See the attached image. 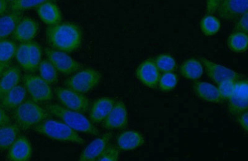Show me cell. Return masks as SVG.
I'll return each mask as SVG.
<instances>
[{
    "mask_svg": "<svg viewBox=\"0 0 248 161\" xmlns=\"http://www.w3.org/2000/svg\"><path fill=\"white\" fill-rule=\"evenodd\" d=\"M48 43L54 49L71 53L78 49L81 45L82 32L77 24L60 23L48 26L46 29Z\"/></svg>",
    "mask_w": 248,
    "mask_h": 161,
    "instance_id": "obj_1",
    "label": "cell"
},
{
    "mask_svg": "<svg viewBox=\"0 0 248 161\" xmlns=\"http://www.w3.org/2000/svg\"><path fill=\"white\" fill-rule=\"evenodd\" d=\"M46 109L50 114L61 119L62 122L69 126L75 131L92 134L93 136L99 134V130L93 123L81 112L66 109L57 104L46 105Z\"/></svg>",
    "mask_w": 248,
    "mask_h": 161,
    "instance_id": "obj_2",
    "label": "cell"
},
{
    "mask_svg": "<svg viewBox=\"0 0 248 161\" xmlns=\"http://www.w3.org/2000/svg\"><path fill=\"white\" fill-rule=\"evenodd\" d=\"M50 114L34 101L28 99L15 109L14 118L20 129L28 130L49 118Z\"/></svg>",
    "mask_w": 248,
    "mask_h": 161,
    "instance_id": "obj_3",
    "label": "cell"
},
{
    "mask_svg": "<svg viewBox=\"0 0 248 161\" xmlns=\"http://www.w3.org/2000/svg\"><path fill=\"white\" fill-rule=\"evenodd\" d=\"M34 129L37 133L52 140L78 145H83L85 143V141L76 131L63 122L47 118L35 126Z\"/></svg>",
    "mask_w": 248,
    "mask_h": 161,
    "instance_id": "obj_4",
    "label": "cell"
},
{
    "mask_svg": "<svg viewBox=\"0 0 248 161\" xmlns=\"http://www.w3.org/2000/svg\"><path fill=\"white\" fill-rule=\"evenodd\" d=\"M101 75L97 70L86 68L78 72L66 79L65 86L79 93H86L96 87L100 82Z\"/></svg>",
    "mask_w": 248,
    "mask_h": 161,
    "instance_id": "obj_5",
    "label": "cell"
},
{
    "mask_svg": "<svg viewBox=\"0 0 248 161\" xmlns=\"http://www.w3.org/2000/svg\"><path fill=\"white\" fill-rule=\"evenodd\" d=\"M23 82L24 87L34 102L44 103L52 100L53 92L50 85L41 76L26 74L23 77Z\"/></svg>",
    "mask_w": 248,
    "mask_h": 161,
    "instance_id": "obj_6",
    "label": "cell"
},
{
    "mask_svg": "<svg viewBox=\"0 0 248 161\" xmlns=\"http://www.w3.org/2000/svg\"><path fill=\"white\" fill-rule=\"evenodd\" d=\"M55 94L60 102L66 109L85 113L90 107V101L82 93L68 88H57Z\"/></svg>",
    "mask_w": 248,
    "mask_h": 161,
    "instance_id": "obj_7",
    "label": "cell"
},
{
    "mask_svg": "<svg viewBox=\"0 0 248 161\" xmlns=\"http://www.w3.org/2000/svg\"><path fill=\"white\" fill-rule=\"evenodd\" d=\"M45 54L48 60L54 66L58 72L68 75L78 72L82 68V65L66 52L54 49L45 48Z\"/></svg>",
    "mask_w": 248,
    "mask_h": 161,
    "instance_id": "obj_8",
    "label": "cell"
},
{
    "mask_svg": "<svg viewBox=\"0 0 248 161\" xmlns=\"http://www.w3.org/2000/svg\"><path fill=\"white\" fill-rule=\"evenodd\" d=\"M200 60L202 63L203 69H205L206 73L210 79H212L217 85L221 81L228 80L238 81L245 78L244 75L239 73L230 68L226 67L209 59L201 58Z\"/></svg>",
    "mask_w": 248,
    "mask_h": 161,
    "instance_id": "obj_9",
    "label": "cell"
},
{
    "mask_svg": "<svg viewBox=\"0 0 248 161\" xmlns=\"http://www.w3.org/2000/svg\"><path fill=\"white\" fill-rule=\"evenodd\" d=\"M248 0H221L217 12L225 21H232L248 12Z\"/></svg>",
    "mask_w": 248,
    "mask_h": 161,
    "instance_id": "obj_10",
    "label": "cell"
},
{
    "mask_svg": "<svg viewBox=\"0 0 248 161\" xmlns=\"http://www.w3.org/2000/svg\"><path fill=\"white\" fill-rule=\"evenodd\" d=\"M160 72L154 59H147L140 64L136 70V76L144 86L151 89L158 88Z\"/></svg>",
    "mask_w": 248,
    "mask_h": 161,
    "instance_id": "obj_11",
    "label": "cell"
},
{
    "mask_svg": "<svg viewBox=\"0 0 248 161\" xmlns=\"http://www.w3.org/2000/svg\"><path fill=\"white\" fill-rule=\"evenodd\" d=\"M103 127L109 130H121L127 127L128 112L125 103L116 102L107 117L103 121Z\"/></svg>",
    "mask_w": 248,
    "mask_h": 161,
    "instance_id": "obj_12",
    "label": "cell"
},
{
    "mask_svg": "<svg viewBox=\"0 0 248 161\" xmlns=\"http://www.w3.org/2000/svg\"><path fill=\"white\" fill-rule=\"evenodd\" d=\"M39 29V24L34 19L28 17H22L15 28L13 37L19 43H30L37 36Z\"/></svg>",
    "mask_w": 248,
    "mask_h": 161,
    "instance_id": "obj_13",
    "label": "cell"
},
{
    "mask_svg": "<svg viewBox=\"0 0 248 161\" xmlns=\"http://www.w3.org/2000/svg\"><path fill=\"white\" fill-rule=\"evenodd\" d=\"M112 136L111 133H107L95 139L83 150L79 156V160L81 161H97L109 145Z\"/></svg>",
    "mask_w": 248,
    "mask_h": 161,
    "instance_id": "obj_14",
    "label": "cell"
},
{
    "mask_svg": "<svg viewBox=\"0 0 248 161\" xmlns=\"http://www.w3.org/2000/svg\"><path fill=\"white\" fill-rule=\"evenodd\" d=\"M32 156V147L25 136H18L8 149V159L12 161H28Z\"/></svg>",
    "mask_w": 248,
    "mask_h": 161,
    "instance_id": "obj_15",
    "label": "cell"
},
{
    "mask_svg": "<svg viewBox=\"0 0 248 161\" xmlns=\"http://www.w3.org/2000/svg\"><path fill=\"white\" fill-rule=\"evenodd\" d=\"M195 95L201 100L206 102L220 103L225 102V99L221 97L218 88L207 82H197L193 86Z\"/></svg>",
    "mask_w": 248,
    "mask_h": 161,
    "instance_id": "obj_16",
    "label": "cell"
},
{
    "mask_svg": "<svg viewBox=\"0 0 248 161\" xmlns=\"http://www.w3.org/2000/svg\"><path fill=\"white\" fill-rule=\"evenodd\" d=\"M145 143L143 134L136 130L123 132L117 138V147L123 151L136 149L142 146Z\"/></svg>",
    "mask_w": 248,
    "mask_h": 161,
    "instance_id": "obj_17",
    "label": "cell"
},
{
    "mask_svg": "<svg viewBox=\"0 0 248 161\" xmlns=\"http://www.w3.org/2000/svg\"><path fill=\"white\" fill-rule=\"evenodd\" d=\"M116 101L111 98H102L95 101L91 107L90 120L93 123L103 122L112 109Z\"/></svg>",
    "mask_w": 248,
    "mask_h": 161,
    "instance_id": "obj_18",
    "label": "cell"
},
{
    "mask_svg": "<svg viewBox=\"0 0 248 161\" xmlns=\"http://www.w3.org/2000/svg\"><path fill=\"white\" fill-rule=\"evenodd\" d=\"M37 14L40 19L48 26L61 23L62 13L58 6L52 1L46 2L36 8Z\"/></svg>",
    "mask_w": 248,
    "mask_h": 161,
    "instance_id": "obj_19",
    "label": "cell"
},
{
    "mask_svg": "<svg viewBox=\"0 0 248 161\" xmlns=\"http://www.w3.org/2000/svg\"><path fill=\"white\" fill-rule=\"evenodd\" d=\"M26 95L27 90L25 87L19 85L16 86L0 99L1 106L6 110L15 109L25 101Z\"/></svg>",
    "mask_w": 248,
    "mask_h": 161,
    "instance_id": "obj_20",
    "label": "cell"
},
{
    "mask_svg": "<svg viewBox=\"0 0 248 161\" xmlns=\"http://www.w3.org/2000/svg\"><path fill=\"white\" fill-rule=\"evenodd\" d=\"M21 77V71L19 68L11 67L4 70L0 78V99L9 90L19 85Z\"/></svg>",
    "mask_w": 248,
    "mask_h": 161,
    "instance_id": "obj_21",
    "label": "cell"
},
{
    "mask_svg": "<svg viewBox=\"0 0 248 161\" xmlns=\"http://www.w3.org/2000/svg\"><path fill=\"white\" fill-rule=\"evenodd\" d=\"M179 71L181 76L190 81H196L202 76L203 67L201 60L191 58L181 64Z\"/></svg>",
    "mask_w": 248,
    "mask_h": 161,
    "instance_id": "obj_22",
    "label": "cell"
},
{
    "mask_svg": "<svg viewBox=\"0 0 248 161\" xmlns=\"http://www.w3.org/2000/svg\"><path fill=\"white\" fill-rule=\"evenodd\" d=\"M21 12H12L0 17V41L6 39L15 31L19 20L22 18Z\"/></svg>",
    "mask_w": 248,
    "mask_h": 161,
    "instance_id": "obj_23",
    "label": "cell"
},
{
    "mask_svg": "<svg viewBox=\"0 0 248 161\" xmlns=\"http://www.w3.org/2000/svg\"><path fill=\"white\" fill-rule=\"evenodd\" d=\"M20 130L16 123L0 127V149L5 151L10 148L18 137Z\"/></svg>",
    "mask_w": 248,
    "mask_h": 161,
    "instance_id": "obj_24",
    "label": "cell"
},
{
    "mask_svg": "<svg viewBox=\"0 0 248 161\" xmlns=\"http://www.w3.org/2000/svg\"><path fill=\"white\" fill-rule=\"evenodd\" d=\"M248 45V36L246 33L233 31L227 39L228 48L230 51L236 54L247 52Z\"/></svg>",
    "mask_w": 248,
    "mask_h": 161,
    "instance_id": "obj_25",
    "label": "cell"
},
{
    "mask_svg": "<svg viewBox=\"0 0 248 161\" xmlns=\"http://www.w3.org/2000/svg\"><path fill=\"white\" fill-rule=\"evenodd\" d=\"M200 28L205 36H213L220 31V21L213 14H206L201 20Z\"/></svg>",
    "mask_w": 248,
    "mask_h": 161,
    "instance_id": "obj_26",
    "label": "cell"
},
{
    "mask_svg": "<svg viewBox=\"0 0 248 161\" xmlns=\"http://www.w3.org/2000/svg\"><path fill=\"white\" fill-rule=\"evenodd\" d=\"M40 76L46 83L51 85L58 80V71L48 59H44L40 63L39 67Z\"/></svg>",
    "mask_w": 248,
    "mask_h": 161,
    "instance_id": "obj_27",
    "label": "cell"
},
{
    "mask_svg": "<svg viewBox=\"0 0 248 161\" xmlns=\"http://www.w3.org/2000/svg\"><path fill=\"white\" fill-rule=\"evenodd\" d=\"M42 50L38 44L35 42L29 43V72H35L38 70L41 61Z\"/></svg>",
    "mask_w": 248,
    "mask_h": 161,
    "instance_id": "obj_28",
    "label": "cell"
},
{
    "mask_svg": "<svg viewBox=\"0 0 248 161\" xmlns=\"http://www.w3.org/2000/svg\"><path fill=\"white\" fill-rule=\"evenodd\" d=\"M16 44L10 40L0 41V63H10L11 59L15 56Z\"/></svg>",
    "mask_w": 248,
    "mask_h": 161,
    "instance_id": "obj_29",
    "label": "cell"
},
{
    "mask_svg": "<svg viewBox=\"0 0 248 161\" xmlns=\"http://www.w3.org/2000/svg\"><path fill=\"white\" fill-rule=\"evenodd\" d=\"M154 61L159 71L163 73L174 72L176 68V61L170 54L159 55L154 59Z\"/></svg>",
    "mask_w": 248,
    "mask_h": 161,
    "instance_id": "obj_30",
    "label": "cell"
},
{
    "mask_svg": "<svg viewBox=\"0 0 248 161\" xmlns=\"http://www.w3.org/2000/svg\"><path fill=\"white\" fill-rule=\"evenodd\" d=\"M227 101L228 111L232 116L236 117L246 110H248V99L232 96Z\"/></svg>",
    "mask_w": 248,
    "mask_h": 161,
    "instance_id": "obj_31",
    "label": "cell"
},
{
    "mask_svg": "<svg viewBox=\"0 0 248 161\" xmlns=\"http://www.w3.org/2000/svg\"><path fill=\"white\" fill-rule=\"evenodd\" d=\"M178 85V77L172 72L163 73L160 75L158 87L163 92H170L173 90Z\"/></svg>",
    "mask_w": 248,
    "mask_h": 161,
    "instance_id": "obj_32",
    "label": "cell"
},
{
    "mask_svg": "<svg viewBox=\"0 0 248 161\" xmlns=\"http://www.w3.org/2000/svg\"><path fill=\"white\" fill-rule=\"evenodd\" d=\"M55 0H17L11 4L10 8L12 12H23L24 11L30 10L37 7L41 4L48 1Z\"/></svg>",
    "mask_w": 248,
    "mask_h": 161,
    "instance_id": "obj_33",
    "label": "cell"
},
{
    "mask_svg": "<svg viewBox=\"0 0 248 161\" xmlns=\"http://www.w3.org/2000/svg\"><path fill=\"white\" fill-rule=\"evenodd\" d=\"M15 57L19 65L29 72V43L20 44L17 47Z\"/></svg>",
    "mask_w": 248,
    "mask_h": 161,
    "instance_id": "obj_34",
    "label": "cell"
},
{
    "mask_svg": "<svg viewBox=\"0 0 248 161\" xmlns=\"http://www.w3.org/2000/svg\"><path fill=\"white\" fill-rule=\"evenodd\" d=\"M235 82L236 81L228 79V80L221 81V83L217 85H218L217 88H218L219 92H220L221 97L225 99V101L229 100L232 96Z\"/></svg>",
    "mask_w": 248,
    "mask_h": 161,
    "instance_id": "obj_35",
    "label": "cell"
},
{
    "mask_svg": "<svg viewBox=\"0 0 248 161\" xmlns=\"http://www.w3.org/2000/svg\"><path fill=\"white\" fill-rule=\"evenodd\" d=\"M119 154H120V151H119L118 147L108 145L97 161H117L119 159Z\"/></svg>",
    "mask_w": 248,
    "mask_h": 161,
    "instance_id": "obj_36",
    "label": "cell"
},
{
    "mask_svg": "<svg viewBox=\"0 0 248 161\" xmlns=\"http://www.w3.org/2000/svg\"><path fill=\"white\" fill-rule=\"evenodd\" d=\"M234 31L240 32L248 34V13L241 15L237 19L234 25Z\"/></svg>",
    "mask_w": 248,
    "mask_h": 161,
    "instance_id": "obj_37",
    "label": "cell"
},
{
    "mask_svg": "<svg viewBox=\"0 0 248 161\" xmlns=\"http://www.w3.org/2000/svg\"><path fill=\"white\" fill-rule=\"evenodd\" d=\"M237 122L246 133L248 132V110L242 112L236 116Z\"/></svg>",
    "mask_w": 248,
    "mask_h": 161,
    "instance_id": "obj_38",
    "label": "cell"
},
{
    "mask_svg": "<svg viewBox=\"0 0 248 161\" xmlns=\"http://www.w3.org/2000/svg\"><path fill=\"white\" fill-rule=\"evenodd\" d=\"M221 0H206V14H213L217 12Z\"/></svg>",
    "mask_w": 248,
    "mask_h": 161,
    "instance_id": "obj_39",
    "label": "cell"
},
{
    "mask_svg": "<svg viewBox=\"0 0 248 161\" xmlns=\"http://www.w3.org/2000/svg\"><path fill=\"white\" fill-rule=\"evenodd\" d=\"M11 123L12 122L10 117L9 116L5 109H4L1 106L0 107V127L11 124Z\"/></svg>",
    "mask_w": 248,
    "mask_h": 161,
    "instance_id": "obj_40",
    "label": "cell"
},
{
    "mask_svg": "<svg viewBox=\"0 0 248 161\" xmlns=\"http://www.w3.org/2000/svg\"><path fill=\"white\" fill-rule=\"evenodd\" d=\"M8 3L5 0H0V15H4L7 12Z\"/></svg>",
    "mask_w": 248,
    "mask_h": 161,
    "instance_id": "obj_41",
    "label": "cell"
},
{
    "mask_svg": "<svg viewBox=\"0 0 248 161\" xmlns=\"http://www.w3.org/2000/svg\"><path fill=\"white\" fill-rule=\"evenodd\" d=\"M9 65H10V63H0V76H1L2 73L4 72V70L9 67Z\"/></svg>",
    "mask_w": 248,
    "mask_h": 161,
    "instance_id": "obj_42",
    "label": "cell"
},
{
    "mask_svg": "<svg viewBox=\"0 0 248 161\" xmlns=\"http://www.w3.org/2000/svg\"><path fill=\"white\" fill-rule=\"evenodd\" d=\"M6 1L8 2H12V3H13V2H15L16 1H17V0H5Z\"/></svg>",
    "mask_w": 248,
    "mask_h": 161,
    "instance_id": "obj_43",
    "label": "cell"
}]
</instances>
